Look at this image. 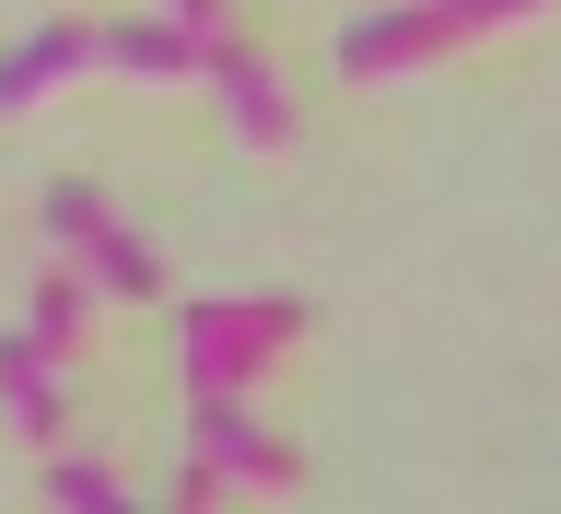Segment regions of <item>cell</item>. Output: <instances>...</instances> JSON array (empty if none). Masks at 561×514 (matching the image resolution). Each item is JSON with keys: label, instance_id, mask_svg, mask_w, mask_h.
<instances>
[{"label": "cell", "instance_id": "cell-1", "mask_svg": "<svg viewBox=\"0 0 561 514\" xmlns=\"http://www.w3.org/2000/svg\"><path fill=\"white\" fill-rule=\"evenodd\" d=\"M526 12H550V0H398V12H363V24L340 35V70H410V59H433V47H456V35L526 24Z\"/></svg>", "mask_w": 561, "mask_h": 514}, {"label": "cell", "instance_id": "cell-2", "mask_svg": "<svg viewBox=\"0 0 561 514\" xmlns=\"http://www.w3.org/2000/svg\"><path fill=\"white\" fill-rule=\"evenodd\" d=\"M70 328H82V281H47V305L0 340V410L24 433H59V363H70Z\"/></svg>", "mask_w": 561, "mask_h": 514}, {"label": "cell", "instance_id": "cell-3", "mask_svg": "<svg viewBox=\"0 0 561 514\" xmlns=\"http://www.w3.org/2000/svg\"><path fill=\"white\" fill-rule=\"evenodd\" d=\"M187 456H199L187 503H199V491H280L293 480V456L234 410V386H187Z\"/></svg>", "mask_w": 561, "mask_h": 514}, {"label": "cell", "instance_id": "cell-4", "mask_svg": "<svg viewBox=\"0 0 561 514\" xmlns=\"http://www.w3.org/2000/svg\"><path fill=\"white\" fill-rule=\"evenodd\" d=\"M293 328H305L293 305H187L175 316V363H187V386H245Z\"/></svg>", "mask_w": 561, "mask_h": 514}, {"label": "cell", "instance_id": "cell-5", "mask_svg": "<svg viewBox=\"0 0 561 514\" xmlns=\"http://www.w3.org/2000/svg\"><path fill=\"white\" fill-rule=\"evenodd\" d=\"M47 235L70 245V270L94 281V293H129V305H140V293H164V281H152V245L117 235V222H105V199L82 187V175H59V187H47Z\"/></svg>", "mask_w": 561, "mask_h": 514}, {"label": "cell", "instance_id": "cell-6", "mask_svg": "<svg viewBox=\"0 0 561 514\" xmlns=\"http://www.w3.org/2000/svg\"><path fill=\"white\" fill-rule=\"evenodd\" d=\"M70 70H105V24H35L24 47H0V105H35Z\"/></svg>", "mask_w": 561, "mask_h": 514}, {"label": "cell", "instance_id": "cell-7", "mask_svg": "<svg viewBox=\"0 0 561 514\" xmlns=\"http://www.w3.org/2000/svg\"><path fill=\"white\" fill-rule=\"evenodd\" d=\"M47 503H82V514H105V503H117V480H105L94 456H59V468H47Z\"/></svg>", "mask_w": 561, "mask_h": 514}, {"label": "cell", "instance_id": "cell-8", "mask_svg": "<svg viewBox=\"0 0 561 514\" xmlns=\"http://www.w3.org/2000/svg\"><path fill=\"white\" fill-rule=\"evenodd\" d=\"M164 12H175V24H199V35L222 24V0H164Z\"/></svg>", "mask_w": 561, "mask_h": 514}]
</instances>
